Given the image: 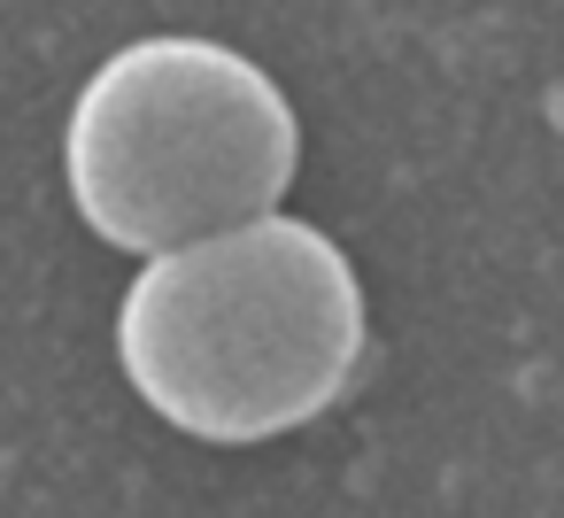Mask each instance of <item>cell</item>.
Instances as JSON below:
<instances>
[{"label":"cell","mask_w":564,"mask_h":518,"mask_svg":"<svg viewBox=\"0 0 564 518\" xmlns=\"http://www.w3.org/2000/svg\"><path fill=\"white\" fill-rule=\"evenodd\" d=\"M117 348L171 425L202 441H271L348 387L364 356V287L325 233L263 209L163 248L124 294Z\"/></svg>","instance_id":"obj_1"},{"label":"cell","mask_w":564,"mask_h":518,"mask_svg":"<svg viewBox=\"0 0 564 518\" xmlns=\"http://www.w3.org/2000/svg\"><path fill=\"white\" fill-rule=\"evenodd\" d=\"M294 179V109L209 40L124 47L70 117V186L101 240L163 256L263 217Z\"/></svg>","instance_id":"obj_2"}]
</instances>
